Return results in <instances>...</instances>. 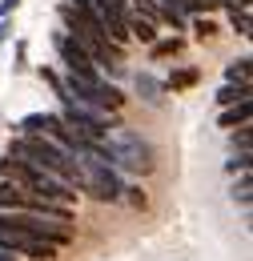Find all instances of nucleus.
<instances>
[{"label": "nucleus", "mask_w": 253, "mask_h": 261, "mask_svg": "<svg viewBox=\"0 0 253 261\" xmlns=\"http://www.w3.org/2000/svg\"><path fill=\"white\" fill-rule=\"evenodd\" d=\"M100 145H105V153H109V165H113V169H125V173H137V177L153 169V145H149L137 129H121V125H113V129L100 137Z\"/></svg>", "instance_id": "f257e3e1"}, {"label": "nucleus", "mask_w": 253, "mask_h": 261, "mask_svg": "<svg viewBox=\"0 0 253 261\" xmlns=\"http://www.w3.org/2000/svg\"><path fill=\"white\" fill-rule=\"evenodd\" d=\"M77 157V153H72ZM77 189H85V193L93 197V201H121V189H125V181L117 177V169L109 161H96V157H77Z\"/></svg>", "instance_id": "f03ea898"}, {"label": "nucleus", "mask_w": 253, "mask_h": 261, "mask_svg": "<svg viewBox=\"0 0 253 261\" xmlns=\"http://www.w3.org/2000/svg\"><path fill=\"white\" fill-rule=\"evenodd\" d=\"M0 225L8 229H24L32 237H44V241H57V245H68L72 241V221H64V217H44V213H29V209H0Z\"/></svg>", "instance_id": "7ed1b4c3"}, {"label": "nucleus", "mask_w": 253, "mask_h": 261, "mask_svg": "<svg viewBox=\"0 0 253 261\" xmlns=\"http://www.w3.org/2000/svg\"><path fill=\"white\" fill-rule=\"evenodd\" d=\"M0 249H8L16 257H32V261H57L61 257L57 241H44V237H32L24 229H8V225H0Z\"/></svg>", "instance_id": "20e7f679"}, {"label": "nucleus", "mask_w": 253, "mask_h": 261, "mask_svg": "<svg viewBox=\"0 0 253 261\" xmlns=\"http://www.w3.org/2000/svg\"><path fill=\"white\" fill-rule=\"evenodd\" d=\"M53 48H57V57L64 61V72H77V76H89V81H96V76H100V68L93 65L89 48H85L77 36H68V33H53Z\"/></svg>", "instance_id": "39448f33"}, {"label": "nucleus", "mask_w": 253, "mask_h": 261, "mask_svg": "<svg viewBox=\"0 0 253 261\" xmlns=\"http://www.w3.org/2000/svg\"><path fill=\"white\" fill-rule=\"evenodd\" d=\"M61 125H64L61 113H29V117L16 121V133H40V137H53V141H57Z\"/></svg>", "instance_id": "423d86ee"}, {"label": "nucleus", "mask_w": 253, "mask_h": 261, "mask_svg": "<svg viewBox=\"0 0 253 261\" xmlns=\"http://www.w3.org/2000/svg\"><path fill=\"white\" fill-rule=\"evenodd\" d=\"M249 121H253V97L233 100V105H221V117H217L221 129H237V125H249Z\"/></svg>", "instance_id": "0eeeda50"}, {"label": "nucleus", "mask_w": 253, "mask_h": 261, "mask_svg": "<svg viewBox=\"0 0 253 261\" xmlns=\"http://www.w3.org/2000/svg\"><path fill=\"white\" fill-rule=\"evenodd\" d=\"M133 85H137V93H141L145 105H153V109L165 105V81H157L153 72H137V81H133Z\"/></svg>", "instance_id": "6e6552de"}, {"label": "nucleus", "mask_w": 253, "mask_h": 261, "mask_svg": "<svg viewBox=\"0 0 253 261\" xmlns=\"http://www.w3.org/2000/svg\"><path fill=\"white\" fill-rule=\"evenodd\" d=\"M129 40L153 44V40H157V20H149V16H141V12L129 8Z\"/></svg>", "instance_id": "1a4fd4ad"}, {"label": "nucleus", "mask_w": 253, "mask_h": 261, "mask_svg": "<svg viewBox=\"0 0 253 261\" xmlns=\"http://www.w3.org/2000/svg\"><path fill=\"white\" fill-rule=\"evenodd\" d=\"M201 81V68H193V65H185V68H173L169 76H165V93H189L193 85Z\"/></svg>", "instance_id": "9d476101"}, {"label": "nucleus", "mask_w": 253, "mask_h": 261, "mask_svg": "<svg viewBox=\"0 0 253 261\" xmlns=\"http://www.w3.org/2000/svg\"><path fill=\"white\" fill-rule=\"evenodd\" d=\"M253 57L249 53H241V57H233L229 65H225V81H241V85H253Z\"/></svg>", "instance_id": "9b49d317"}, {"label": "nucleus", "mask_w": 253, "mask_h": 261, "mask_svg": "<svg viewBox=\"0 0 253 261\" xmlns=\"http://www.w3.org/2000/svg\"><path fill=\"white\" fill-rule=\"evenodd\" d=\"M181 48H185V36H165V40H153V44H149V57H153V61H169V57H177V53H181Z\"/></svg>", "instance_id": "f8f14e48"}, {"label": "nucleus", "mask_w": 253, "mask_h": 261, "mask_svg": "<svg viewBox=\"0 0 253 261\" xmlns=\"http://www.w3.org/2000/svg\"><path fill=\"white\" fill-rule=\"evenodd\" d=\"M253 97V85H241V81H225L217 89V105H233V100H245Z\"/></svg>", "instance_id": "ddd939ff"}, {"label": "nucleus", "mask_w": 253, "mask_h": 261, "mask_svg": "<svg viewBox=\"0 0 253 261\" xmlns=\"http://www.w3.org/2000/svg\"><path fill=\"white\" fill-rule=\"evenodd\" d=\"M229 29L237 36H249V4H229Z\"/></svg>", "instance_id": "4468645a"}, {"label": "nucleus", "mask_w": 253, "mask_h": 261, "mask_svg": "<svg viewBox=\"0 0 253 261\" xmlns=\"http://www.w3.org/2000/svg\"><path fill=\"white\" fill-rule=\"evenodd\" d=\"M229 197H233L241 209H249V201H253V181H249V173H241V181H233Z\"/></svg>", "instance_id": "2eb2a0df"}, {"label": "nucleus", "mask_w": 253, "mask_h": 261, "mask_svg": "<svg viewBox=\"0 0 253 261\" xmlns=\"http://www.w3.org/2000/svg\"><path fill=\"white\" fill-rule=\"evenodd\" d=\"M217 33H221V24H217L213 16H197V20H193V36H197V40H217Z\"/></svg>", "instance_id": "dca6fc26"}, {"label": "nucleus", "mask_w": 253, "mask_h": 261, "mask_svg": "<svg viewBox=\"0 0 253 261\" xmlns=\"http://www.w3.org/2000/svg\"><path fill=\"white\" fill-rule=\"evenodd\" d=\"M229 137H233V149H241V153H249V141H253L249 125H237V129H229Z\"/></svg>", "instance_id": "f3484780"}, {"label": "nucleus", "mask_w": 253, "mask_h": 261, "mask_svg": "<svg viewBox=\"0 0 253 261\" xmlns=\"http://www.w3.org/2000/svg\"><path fill=\"white\" fill-rule=\"evenodd\" d=\"M225 173H229V177H233V173H249V153L229 157V161H225Z\"/></svg>", "instance_id": "a211bd4d"}, {"label": "nucleus", "mask_w": 253, "mask_h": 261, "mask_svg": "<svg viewBox=\"0 0 253 261\" xmlns=\"http://www.w3.org/2000/svg\"><path fill=\"white\" fill-rule=\"evenodd\" d=\"M96 8H100V16L105 12H129V0H93Z\"/></svg>", "instance_id": "6ab92c4d"}, {"label": "nucleus", "mask_w": 253, "mask_h": 261, "mask_svg": "<svg viewBox=\"0 0 253 261\" xmlns=\"http://www.w3.org/2000/svg\"><path fill=\"white\" fill-rule=\"evenodd\" d=\"M121 197H129V205H133V209H145V193H141V189H121Z\"/></svg>", "instance_id": "aec40b11"}, {"label": "nucleus", "mask_w": 253, "mask_h": 261, "mask_svg": "<svg viewBox=\"0 0 253 261\" xmlns=\"http://www.w3.org/2000/svg\"><path fill=\"white\" fill-rule=\"evenodd\" d=\"M20 8V0H0V16H12Z\"/></svg>", "instance_id": "412c9836"}, {"label": "nucleus", "mask_w": 253, "mask_h": 261, "mask_svg": "<svg viewBox=\"0 0 253 261\" xmlns=\"http://www.w3.org/2000/svg\"><path fill=\"white\" fill-rule=\"evenodd\" d=\"M24 57H29V44L20 40V44H16V68H24Z\"/></svg>", "instance_id": "4be33fe9"}, {"label": "nucleus", "mask_w": 253, "mask_h": 261, "mask_svg": "<svg viewBox=\"0 0 253 261\" xmlns=\"http://www.w3.org/2000/svg\"><path fill=\"white\" fill-rule=\"evenodd\" d=\"M8 29H12V24H8V16H0V44H4V36H8Z\"/></svg>", "instance_id": "5701e85b"}, {"label": "nucleus", "mask_w": 253, "mask_h": 261, "mask_svg": "<svg viewBox=\"0 0 253 261\" xmlns=\"http://www.w3.org/2000/svg\"><path fill=\"white\" fill-rule=\"evenodd\" d=\"M0 261H16V253H8V249H0Z\"/></svg>", "instance_id": "b1692460"}]
</instances>
